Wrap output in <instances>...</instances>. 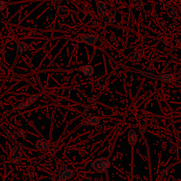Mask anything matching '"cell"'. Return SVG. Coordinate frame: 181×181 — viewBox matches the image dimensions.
Returning a JSON list of instances; mask_svg holds the SVG:
<instances>
[{"mask_svg": "<svg viewBox=\"0 0 181 181\" xmlns=\"http://www.w3.org/2000/svg\"><path fill=\"white\" fill-rule=\"evenodd\" d=\"M91 167L96 172L100 173H105L110 168V161L108 158H98L92 162Z\"/></svg>", "mask_w": 181, "mask_h": 181, "instance_id": "cell-1", "label": "cell"}, {"mask_svg": "<svg viewBox=\"0 0 181 181\" xmlns=\"http://www.w3.org/2000/svg\"><path fill=\"white\" fill-rule=\"evenodd\" d=\"M74 175V173L73 170H72L71 169H69L66 165H62V166L60 167L59 170L58 176H59L60 180L64 181L72 178H73Z\"/></svg>", "mask_w": 181, "mask_h": 181, "instance_id": "cell-2", "label": "cell"}, {"mask_svg": "<svg viewBox=\"0 0 181 181\" xmlns=\"http://www.w3.org/2000/svg\"><path fill=\"white\" fill-rule=\"evenodd\" d=\"M12 162L14 164H20L21 161L22 156V147L20 144H17L11 149Z\"/></svg>", "mask_w": 181, "mask_h": 181, "instance_id": "cell-3", "label": "cell"}, {"mask_svg": "<svg viewBox=\"0 0 181 181\" xmlns=\"http://www.w3.org/2000/svg\"><path fill=\"white\" fill-rule=\"evenodd\" d=\"M38 98V96L36 95V94L31 95V96H29V98H27L23 103H20L19 105L16 108V109H25V108L29 107L31 104H33V103L37 100Z\"/></svg>", "mask_w": 181, "mask_h": 181, "instance_id": "cell-4", "label": "cell"}, {"mask_svg": "<svg viewBox=\"0 0 181 181\" xmlns=\"http://www.w3.org/2000/svg\"><path fill=\"white\" fill-rule=\"evenodd\" d=\"M81 41L88 45H94L98 41V38L94 34H84L80 37Z\"/></svg>", "mask_w": 181, "mask_h": 181, "instance_id": "cell-5", "label": "cell"}, {"mask_svg": "<svg viewBox=\"0 0 181 181\" xmlns=\"http://www.w3.org/2000/svg\"><path fill=\"white\" fill-rule=\"evenodd\" d=\"M76 71L81 72L84 74V76H88V77H91L94 75V69L92 66L91 65H83L81 67H78L76 69Z\"/></svg>", "mask_w": 181, "mask_h": 181, "instance_id": "cell-6", "label": "cell"}, {"mask_svg": "<svg viewBox=\"0 0 181 181\" xmlns=\"http://www.w3.org/2000/svg\"><path fill=\"white\" fill-rule=\"evenodd\" d=\"M96 5H97V9H98V13L100 17L108 14L109 13L110 9L107 7V6L102 1H96Z\"/></svg>", "mask_w": 181, "mask_h": 181, "instance_id": "cell-7", "label": "cell"}, {"mask_svg": "<svg viewBox=\"0 0 181 181\" xmlns=\"http://www.w3.org/2000/svg\"><path fill=\"white\" fill-rule=\"evenodd\" d=\"M35 147L38 150L45 152L46 151H48V149L50 148V144L48 142L47 140L41 139V140H38L37 142H36Z\"/></svg>", "mask_w": 181, "mask_h": 181, "instance_id": "cell-8", "label": "cell"}, {"mask_svg": "<svg viewBox=\"0 0 181 181\" xmlns=\"http://www.w3.org/2000/svg\"><path fill=\"white\" fill-rule=\"evenodd\" d=\"M142 57V54L140 52H132L127 56V59L131 63L134 64L140 61Z\"/></svg>", "mask_w": 181, "mask_h": 181, "instance_id": "cell-9", "label": "cell"}, {"mask_svg": "<svg viewBox=\"0 0 181 181\" xmlns=\"http://www.w3.org/2000/svg\"><path fill=\"white\" fill-rule=\"evenodd\" d=\"M175 78H176V75L173 74H165L158 76L156 79L166 83H170L174 81Z\"/></svg>", "mask_w": 181, "mask_h": 181, "instance_id": "cell-10", "label": "cell"}, {"mask_svg": "<svg viewBox=\"0 0 181 181\" xmlns=\"http://www.w3.org/2000/svg\"><path fill=\"white\" fill-rule=\"evenodd\" d=\"M128 142L131 146H134L137 142V136L136 132L133 130H130L128 132L127 135Z\"/></svg>", "mask_w": 181, "mask_h": 181, "instance_id": "cell-11", "label": "cell"}, {"mask_svg": "<svg viewBox=\"0 0 181 181\" xmlns=\"http://www.w3.org/2000/svg\"><path fill=\"white\" fill-rule=\"evenodd\" d=\"M28 48H29V45L25 42H19L17 44V57H19L22 53L26 51Z\"/></svg>", "mask_w": 181, "mask_h": 181, "instance_id": "cell-12", "label": "cell"}, {"mask_svg": "<svg viewBox=\"0 0 181 181\" xmlns=\"http://www.w3.org/2000/svg\"><path fill=\"white\" fill-rule=\"evenodd\" d=\"M166 11L168 14V15L171 18V19H176L178 16V13H177L176 9H175V7L173 5H168L166 7Z\"/></svg>", "mask_w": 181, "mask_h": 181, "instance_id": "cell-13", "label": "cell"}, {"mask_svg": "<svg viewBox=\"0 0 181 181\" xmlns=\"http://www.w3.org/2000/svg\"><path fill=\"white\" fill-rule=\"evenodd\" d=\"M101 20L103 23L106 24H112L114 23L115 21V19L114 16H112L111 14H110L108 13V14L103 16L101 17Z\"/></svg>", "mask_w": 181, "mask_h": 181, "instance_id": "cell-14", "label": "cell"}, {"mask_svg": "<svg viewBox=\"0 0 181 181\" xmlns=\"http://www.w3.org/2000/svg\"><path fill=\"white\" fill-rule=\"evenodd\" d=\"M57 11V15L61 17H67L69 14V9H68L66 7H64V6H60V7H58Z\"/></svg>", "mask_w": 181, "mask_h": 181, "instance_id": "cell-15", "label": "cell"}, {"mask_svg": "<svg viewBox=\"0 0 181 181\" xmlns=\"http://www.w3.org/2000/svg\"><path fill=\"white\" fill-rule=\"evenodd\" d=\"M131 5L132 7L136 10H142L144 8V4L142 0H133Z\"/></svg>", "mask_w": 181, "mask_h": 181, "instance_id": "cell-16", "label": "cell"}, {"mask_svg": "<svg viewBox=\"0 0 181 181\" xmlns=\"http://www.w3.org/2000/svg\"><path fill=\"white\" fill-rule=\"evenodd\" d=\"M88 123L90 125L96 127L99 124V122L100 121V118L98 116H92V117H88Z\"/></svg>", "mask_w": 181, "mask_h": 181, "instance_id": "cell-17", "label": "cell"}, {"mask_svg": "<svg viewBox=\"0 0 181 181\" xmlns=\"http://www.w3.org/2000/svg\"><path fill=\"white\" fill-rule=\"evenodd\" d=\"M5 132H6V133H7V135L8 137V138H9V140L10 141H11V142L13 144H17V140H16V137H15L14 134L13 133H11V132H8L7 130H6V129H5Z\"/></svg>", "mask_w": 181, "mask_h": 181, "instance_id": "cell-18", "label": "cell"}, {"mask_svg": "<svg viewBox=\"0 0 181 181\" xmlns=\"http://www.w3.org/2000/svg\"><path fill=\"white\" fill-rule=\"evenodd\" d=\"M9 5V3L6 1H3V0H0V12L3 11L4 9H5L7 7V6Z\"/></svg>", "mask_w": 181, "mask_h": 181, "instance_id": "cell-19", "label": "cell"}, {"mask_svg": "<svg viewBox=\"0 0 181 181\" xmlns=\"http://www.w3.org/2000/svg\"><path fill=\"white\" fill-rule=\"evenodd\" d=\"M16 134H17V136L21 137L24 136V134H25V132H24L23 130H21V129H19V130H17V133H16Z\"/></svg>", "mask_w": 181, "mask_h": 181, "instance_id": "cell-20", "label": "cell"}, {"mask_svg": "<svg viewBox=\"0 0 181 181\" xmlns=\"http://www.w3.org/2000/svg\"><path fill=\"white\" fill-rule=\"evenodd\" d=\"M82 125H84V126L89 125V123H88V118H84L83 120H82Z\"/></svg>", "mask_w": 181, "mask_h": 181, "instance_id": "cell-21", "label": "cell"}, {"mask_svg": "<svg viewBox=\"0 0 181 181\" xmlns=\"http://www.w3.org/2000/svg\"><path fill=\"white\" fill-rule=\"evenodd\" d=\"M95 129H96V131L99 132V131H100V130H102V126H101V125H99V124H98V125L96 126Z\"/></svg>", "mask_w": 181, "mask_h": 181, "instance_id": "cell-22", "label": "cell"}, {"mask_svg": "<svg viewBox=\"0 0 181 181\" xmlns=\"http://www.w3.org/2000/svg\"><path fill=\"white\" fill-rule=\"evenodd\" d=\"M178 45L181 46V38L179 39V41H178Z\"/></svg>", "mask_w": 181, "mask_h": 181, "instance_id": "cell-23", "label": "cell"}, {"mask_svg": "<svg viewBox=\"0 0 181 181\" xmlns=\"http://www.w3.org/2000/svg\"><path fill=\"white\" fill-rule=\"evenodd\" d=\"M180 160H181V158H180Z\"/></svg>", "mask_w": 181, "mask_h": 181, "instance_id": "cell-24", "label": "cell"}]
</instances>
